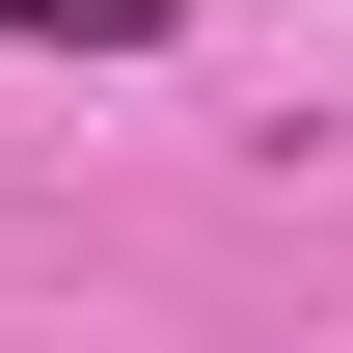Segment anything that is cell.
Returning <instances> with one entry per match:
<instances>
[{
  "label": "cell",
  "mask_w": 353,
  "mask_h": 353,
  "mask_svg": "<svg viewBox=\"0 0 353 353\" xmlns=\"http://www.w3.org/2000/svg\"><path fill=\"white\" fill-rule=\"evenodd\" d=\"M28 54H136V28H190V0H0Z\"/></svg>",
  "instance_id": "1"
}]
</instances>
